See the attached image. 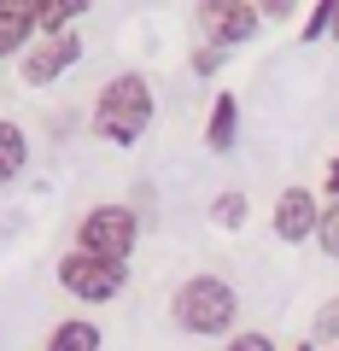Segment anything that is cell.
<instances>
[{
    "mask_svg": "<svg viewBox=\"0 0 339 351\" xmlns=\"http://www.w3.org/2000/svg\"><path fill=\"white\" fill-rule=\"evenodd\" d=\"M152 117H158V100H152V82L140 71H123L112 76V82L100 88V100H94L88 123L100 141H112V147H140L152 129Z\"/></svg>",
    "mask_w": 339,
    "mask_h": 351,
    "instance_id": "cell-1",
    "label": "cell"
},
{
    "mask_svg": "<svg viewBox=\"0 0 339 351\" xmlns=\"http://www.w3.org/2000/svg\"><path fill=\"white\" fill-rule=\"evenodd\" d=\"M170 316H176V328H181V334H193V339H234L240 293L228 287L223 276L199 269V276H188L176 293H170Z\"/></svg>",
    "mask_w": 339,
    "mask_h": 351,
    "instance_id": "cell-2",
    "label": "cell"
},
{
    "mask_svg": "<svg viewBox=\"0 0 339 351\" xmlns=\"http://www.w3.org/2000/svg\"><path fill=\"white\" fill-rule=\"evenodd\" d=\"M140 223L147 217L135 205H88L82 223H76V252L105 258V263H129L135 258V240H140Z\"/></svg>",
    "mask_w": 339,
    "mask_h": 351,
    "instance_id": "cell-3",
    "label": "cell"
},
{
    "mask_svg": "<svg viewBox=\"0 0 339 351\" xmlns=\"http://www.w3.org/2000/svg\"><path fill=\"white\" fill-rule=\"evenodd\" d=\"M258 24H264V6L258 0H199L193 6V29H199L205 47H246L251 36H258Z\"/></svg>",
    "mask_w": 339,
    "mask_h": 351,
    "instance_id": "cell-4",
    "label": "cell"
},
{
    "mask_svg": "<svg viewBox=\"0 0 339 351\" xmlns=\"http://www.w3.org/2000/svg\"><path fill=\"white\" fill-rule=\"evenodd\" d=\"M53 276H59V287L71 293V299L82 304H112L117 293H123L129 281V263H105V258H88V252H64L59 263H53Z\"/></svg>",
    "mask_w": 339,
    "mask_h": 351,
    "instance_id": "cell-5",
    "label": "cell"
},
{
    "mask_svg": "<svg viewBox=\"0 0 339 351\" xmlns=\"http://www.w3.org/2000/svg\"><path fill=\"white\" fill-rule=\"evenodd\" d=\"M82 64V36H41L36 47L18 59V76H24L29 88H47V82H59L64 71H76Z\"/></svg>",
    "mask_w": 339,
    "mask_h": 351,
    "instance_id": "cell-6",
    "label": "cell"
},
{
    "mask_svg": "<svg viewBox=\"0 0 339 351\" xmlns=\"http://www.w3.org/2000/svg\"><path fill=\"white\" fill-rule=\"evenodd\" d=\"M269 228H275V240H287V246H304V240H316V228H322V199H316L310 188H287L275 199V217H269Z\"/></svg>",
    "mask_w": 339,
    "mask_h": 351,
    "instance_id": "cell-7",
    "label": "cell"
},
{
    "mask_svg": "<svg viewBox=\"0 0 339 351\" xmlns=\"http://www.w3.org/2000/svg\"><path fill=\"white\" fill-rule=\"evenodd\" d=\"M41 41V0H0V59H24Z\"/></svg>",
    "mask_w": 339,
    "mask_h": 351,
    "instance_id": "cell-8",
    "label": "cell"
},
{
    "mask_svg": "<svg viewBox=\"0 0 339 351\" xmlns=\"http://www.w3.org/2000/svg\"><path fill=\"white\" fill-rule=\"evenodd\" d=\"M234 141H240V100L223 88V94L211 100V117H205V147H211V152H228Z\"/></svg>",
    "mask_w": 339,
    "mask_h": 351,
    "instance_id": "cell-9",
    "label": "cell"
},
{
    "mask_svg": "<svg viewBox=\"0 0 339 351\" xmlns=\"http://www.w3.org/2000/svg\"><path fill=\"white\" fill-rule=\"evenodd\" d=\"M47 351H100V328H94L88 316H64L47 334Z\"/></svg>",
    "mask_w": 339,
    "mask_h": 351,
    "instance_id": "cell-10",
    "label": "cell"
},
{
    "mask_svg": "<svg viewBox=\"0 0 339 351\" xmlns=\"http://www.w3.org/2000/svg\"><path fill=\"white\" fill-rule=\"evenodd\" d=\"M29 164V141H24V123H0V182H18Z\"/></svg>",
    "mask_w": 339,
    "mask_h": 351,
    "instance_id": "cell-11",
    "label": "cell"
},
{
    "mask_svg": "<svg viewBox=\"0 0 339 351\" xmlns=\"http://www.w3.org/2000/svg\"><path fill=\"white\" fill-rule=\"evenodd\" d=\"M88 12L82 0H41V36H71V24Z\"/></svg>",
    "mask_w": 339,
    "mask_h": 351,
    "instance_id": "cell-12",
    "label": "cell"
},
{
    "mask_svg": "<svg viewBox=\"0 0 339 351\" xmlns=\"http://www.w3.org/2000/svg\"><path fill=\"white\" fill-rule=\"evenodd\" d=\"M246 211H251V205H246V193H240V188H228V193H216V199H211V223L216 228H240V223H246Z\"/></svg>",
    "mask_w": 339,
    "mask_h": 351,
    "instance_id": "cell-13",
    "label": "cell"
},
{
    "mask_svg": "<svg viewBox=\"0 0 339 351\" xmlns=\"http://www.w3.org/2000/svg\"><path fill=\"white\" fill-rule=\"evenodd\" d=\"M334 41V0H316L310 12H304V29H299V41Z\"/></svg>",
    "mask_w": 339,
    "mask_h": 351,
    "instance_id": "cell-14",
    "label": "cell"
},
{
    "mask_svg": "<svg viewBox=\"0 0 339 351\" xmlns=\"http://www.w3.org/2000/svg\"><path fill=\"white\" fill-rule=\"evenodd\" d=\"M316 246H322V258L339 263V199L322 205V228H316Z\"/></svg>",
    "mask_w": 339,
    "mask_h": 351,
    "instance_id": "cell-15",
    "label": "cell"
},
{
    "mask_svg": "<svg viewBox=\"0 0 339 351\" xmlns=\"http://www.w3.org/2000/svg\"><path fill=\"white\" fill-rule=\"evenodd\" d=\"M188 64H193V76H216V71H223V64H228V53H223V47H205V41H199Z\"/></svg>",
    "mask_w": 339,
    "mask_h": 351,
    "instance_id": "cell-16",
    "label": "cell"
},
{
    "mask_svg": "<svg viewBox=\"0 0 339 351\" xmlns=\"http://www.w3.org/2000/svg\"><path fill=\"white\" fill-rule=\"evenodd\" d=\"M316 339H327V346L339 339V299H327L322 311H316Z\"/></svg>",
    "mask_w": 339,
    "mask_h": 351,
    "instance_id": "cell-17",
    "label": "cell"
},
{
    "mask_svg": "<svg viewBox=\"0 0 339 351\" xmlns=\"http://www.w3.org/2000/svg\"><path fill=\"white\" fill-rule=\"evenodd\" d=\"M228 351H275V339H269V334H234Z\"/></svg>",
    "mask_w": 339,
    "mask_h": 351,
    "instance_id": "cell-18",
    "label": "cell"
},
{
    "mask_svg": "<svg viewBox=\"0 0 339 351\" xmlns=\"http://www.w3.org/2000/svg\"><path fill=\"white\" fill-rule=\"evenodd\" d=\"M322 182H327V199H339V152H334V164H327Z\"/></svg>",
    "mask_w": 339,
    "mask_h": 351,
    "instance_id": "cell-19",
    "label": "cell"
},
{
    "mask_svg": "<svg viewBox=\"0 0 339 351\" xmlns=\"http://www.w3.org/2000/svg\"><path fill=\"white\" fill-rule=\"evenodd\" d=\"M334 41H339V0H334Z\"/></svg>",
    "mask_w": 339,
    "mask_h": 351,
    "instance_id": "cell-20",
    "label": "cell"
},
{
    "mask_svg": "<svg viewBox=\"0 0 339 351\" xmlns=\"http://www.w3.org/2000/svg\"><path fill=\"white\" fill-rule=\"evenodd\" d=\"M292 351H316V346H310V339H304V346H292Z\"/></svg>",
    "mask_w": 339,
    "mask_h": 351,
    "instance_id": "cell-21",
    "label": "cell"
},
{
    "mask_svg": "<svg viewBox=\"0 0 339 351\" xmlns=\"http://www.w3.org/2000/svg\"><path fill=\"white\" fill-rule=\"evenodd\" d=\"M334 351H339V346H334Z\"/></svg>",
    "mask_w": 339,
    "mask_h": 351,
    "instance_id": "cell-22",
    "label": "cell"
}]
</instances>
